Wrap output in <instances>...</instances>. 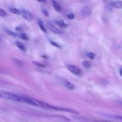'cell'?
I'll return each mask as SVG.
<instances>
[{"instance_id": "8", "label": "cell", "mask_w": 122, "mask_h": 122, "mask_svg": "<svg viewBox=\"0 0 122 122\" xmlns=\"http://www.w3.org/2000/svg\"><path fill=\"white\" fill-rule=\"evenodd\" d=\"M111 5L116 8H122V1H117L116 2H112Z\"/></svg>"}, {"instance_id": "6", "label": "cell", "mask_w": 122, "mask_h": 122, "mask_svg": "<svg viewBox=\"0 0 122 122\" xmlns=\"http://www.w3.org/2000/svg\"><path fill=\"white\" fill-rule=\"evenodd\" d=\"M81 13H82V15H83V17H89L91 15V10L87 7L83 8V9L82 10Z\"/></svg>"}, {"instance_id": "22", "label": "cell", "mask_w": 122, "mask_h": 122, "mask_svg": "<svg viewBox=\"0 0 122 122\" xmlns=\"http://www.w3.org/2000/svg\"><path fill=\"white\" fill-rule=\"evenodd\" d=\"M13 60H14L13 61H14V62H15V63H17L18 65H21V64H22L21 62L20 61V60H16V59H15V58H14V59H13Z\"/></svg>"}, {"instance_id": "12", "label": "cell", "mask_w": 122, "mask_h": 122, "mask_svg": "<svg viewBox=\"0 0 122 122\" xmlns=\"http://www.w3.org/2000/svg\"><path fill=\"white\" fill-rule=\"evenodd\" d=\"M38 22V25H39V26L40 27L41 29L43 32H44L45 33V32H46V29H45V27H44V23H43L42 21L41 20H39Z\"/></svg>"}, {"instance_id": "17", "label": "cell", "mask_w": 122, "mask_h": 122, "mask_svg": "<svg viewBox=\"0 0 122 122\" xmlns=\"http://www.w3.org/2000/svg\"><path fill=\"white\" fill-rule=\"evenodd\" d=\"M0 15H1V17H5L7 16V13L3 10L1 9L0 10Z\"/></svg>"}, {"instance_id": "4", "label": "cell", "mask_w": 122, "mask_h": 122, "mask_svg": "<svg viewBox=\"0 0 122 122\" xmlns=\"http://www.w3.org/2000/svg\"><path fill=\"white\" fill-rule=\"evenodd\" d=\"M22 16L23 19H25L27 21H31L33 19V16L32 14V13L29 11H23Z\"/></svg>"}, {"instance_id": "5", "label": "cell", "mask_w": 122, "mask_h": 122, "mask_svg": "<svg viewBox=\"0 0 122 122\" xmlns=\"http://www.w3.org/2000/svg\"><path fill=\"white\" fill-rule=\"evenodd\" d=\"M61 81L63 84L67 88H68V89H75V86H74L73 85L70 81H68V80L66 79H64V78H61Z\"/></svg>"}, {"instance_id": "26", "label": "cell", "mask_w": 122, "mask_h": 122, "mask_svg": "<svg viewBox=\"0 0 122 122\" xmlns=\"http://www.w3.org/2000/svg\"><path fill=\"white\" fill-rule=\"evenodd\" d=\"M38 1H39V2H45V0H38Z\"/></svg>"}, {"instance_id": "16", "label": "cell", "mask_w": 122, "mask_h": 122, "mask_svg": "<svg viewBox=\"0 0 122 122\" xmlns=\"http://www.w3.org/2000/svg\"><path fill=\"white\" fill-rule=\"evenodd\" d=\"M86 56L88 58L92 60L94 59V58L95 57V54L94 53H92V52H88L86 54Z\"/></svg>"}, {"instance_id": "2", "label": "cell", "mask_w": 122, "mask_h": 122, "mask_svg": "<svg viewBox=\"0 0 122 122\" xmlns=\"http://www.w3.org/2000/svg\"><path fill=\"white\" fill-rule=\"evenodd\" d=\"M66 67L67 68L68 70L71 73H74L75 75H80L81 73V70L79 69L77 67L75 66L71 65V64H66Z\"/></svg>"}, {"instance_id": "7", "label": "cell", "mask_w": 122, "mask_h": 122, "mask_svg": "<svg viewBox=\"0 0 122 122\" xmlns=\"http://www.w3.org/2000/svg\"><path fill=\"white\" fill-rule=\"evenodd\" d=\"M55 23L60 28H66V27H67L68 26L67 24L64 23V21L63 20H58V21H55Z\"/></svg>"}, {"instance_id": "1", "label": "cell", "mask_w": 122, "mask_h": 122, "mask_svg": "<svg viewBox=\"0 0 122 122\" xmlns=\"http://www.w3.org/2000/svg\"><path fill=\"white\" fill-rule=\"evenodd\" d=\"M0 97L1 98L5 99V100H13V101H18V102H23V103L24 99H25V97H23L20 96L17 94L9 92L3 91H0Z\"/></svg>"}, {"instance_id": "10", "label": "cell", "mask_w": 122, "mask_h": 122, "mask_svg": "<svg viewBox=\"0 0 122 122\" xmlns=\"http://www.w3.org/2000/svg\"><path fill=\"white\" fill-rule=\"evenodd\" d=\"M15 45H16V46H17V47L19 48L20 50H21V51H26V48H25V46H24V45L22 44V43L20 42H19V41H17V42H15Z\"/></svg>"}, {"instance_id": "20", "label": "cell", "mask_w": 122, "mask_h": 122, "mask_svg": "<svg viewBox=\"0 0 122 122\" xmlns=\"http://www.w3.org/2000/svg\"><path fill=\"white\" fill-rule=\"evenodd\" d=\"M42 11H43V13L44 14V15H45L46 17H48L49 15V14H48V11L46 10V9H43L42 10Z\"/></svg>"}, {"instance_id": "18", "label": "cell", "mask_w": 122, "mask_h": 122, "mask_svg": "<svg viewBox=\"0 0 122 122\" xmlns=\"http://www.w3.org/2000/svg\"><path fill=\"white\" fill-rule=\"evenodd\" d=\"M50 42H51V44H52V45H54V46H56V47H58V48H60V46L58 44H57V43H56L54 41H50Z\"/></svg>"}, {"instance_id": "25", "label": "cell", "mask_w": 122, "mask_h": 122, "mask_svg": "<svg viewBox=\"0 0 122 122\" xmlns=\"http://www.w3.org/2000/svg\"><path fill=\"white\" fill-rule=\"evenodd\" d=\"M118 102H119V104H120V105H121V106H122V101H118Z\"/></svg>"}, {"instance_id": "14", "label": "cell", "mask_w": 122, "mask_h": 122, "mask_svg": "<svg viewBox=\"0 0 122 122\" xmlns=\"http://www.w3.org/2000/svg\"><path fill=\"white\" fill-rule=\"evenodd\" d=\"M82 66L83 67L86 68V69H88V68H89L91 67V64L89 62L87 61H83L82 62Z\"/></svg>"}, {"instance_id": "23", "label": "cell", "mask_w": 122, "mask_h": 122, "mask_svg": "<svg viewBox=\"0 0 122 122\" xmlns=\"http://www.w3.org/2000/svg\"><path fill=\"white\" fill-rule=\"evenodd\" d=\"M15 30H16L17 32H20V31L21 30V29L20 28V27H16Z\"/></svg>"}, {"instance_id": "9", "label": "cell", "mask_w": 122, "mask_h": 122, "mask_svg": "<svg viewBox=\"0 0 122 122\" xmlns=\"http://www.w3.org/2000/svg\"><path fill=\"white\" fill-rule=\"evenodd\" d=\"M52 5H53L54 8L55 10L57 12H60L61 11V7L57 2H56L55 0H52Z\"/></svg>"}, {"instance_id": "11", "label": "cell", "mask_w": 122, "mask_h": 122, "mask_svg": "<svg viewBox=\"0 0 122 122\" xmlns=\"http://www.w3.org/2000/svg\"><path fill=\"white\" fill-rule=\"evenodd\" d=\"M5 32L8 35H10V36L13 37V38H15V37H16L17 36L16 33H15V32H13V31L10 30L9 29H5Z\"/></svg>"}, {"instance_id": "3", "label": "cell", "mask_w": 122, "mask_h": 122, "mask_svg": "<svg viewBox=\"0 0 122 122\" xmlns=\"http://www.w3.org/2000/svg\"><path fill=\"white\" fill-rule=\"evenodd\" d=\"M46 26H47L48 28L49 29V30L51 31V32H54L55 33H58V34H61L62 33V31L60 29H58L57 27H56L50 21H48V22L46 23Z\"/></svg>"}, {"instance_id": "13", "label": "cell", "mask_w": 122, "mask_h": 122, "mask_svg": "<svg viewBox=\"0 0 122 122\" xmlns=\"http://www.w3.org/2000/svg\"><path fill=\"white\" fill-rule=\"evenodd\" d=\"M10 11L12 13H13V14H17V15L21 14V13H20V11H19L18 9H17V8H10Z\"/></svg>"}, {"instance_id": "15", "label": "cell", "mask_w": 122, "mask_h": 122, "mask_svg": "<svg viewBox=\"0 0 122 122\" xmlns=\"http://www.w3.org/2000/svg\"><path fill=\"white\" fill-rule=\"evenodd\" d=\"M20 38H21L22 39H23V40H26V41H27L29 39L28 36H27V35L25 34V33H21V34L20 35Z\"/></svg>"}, {"instance_id": "24", "label": "cell", "mask_w": 122, "mask_h": 122, "mask_svg": "<svg viewBox=\"0 0 122 122\" xmlns=\"http://www.w3.org/2000/svg\"><path fill=\"white\" fill-rule=\"evenodd\" d=\"M120 76H122V68H121L120 70Z\"/></svg>"}, {"instance_id": "21", "label": "cell", "mask_w": 122, "mask_h": 122, "mask_svg": "<svg viewBox=\"0 0 122 122\" xmlns=\"http://www.w3.org/2000/svg\"><path fill=\"white\" fill-rule=\"evenodd\" d=\"M67 17H68V19H73L74 17H75V16H74V15L73 14L70 13V14H69L67 15Z\"/></svg>"}, {"instance_id": "19", "label": "cell", "mask_w": 122, "mask_h": 122, "mask_svg": "<svg viewBox=\"0 0 122 122\" xmlns=\"http://www.w3.org/2000/svg\"><path fill=\"white\" fill-rule=\"evenodd\" d=\"M33 64H35L36 66H37L42 67H45V66L44 65V64H41V63H37V62H33Z\"/></svg>"}]
</instances>
